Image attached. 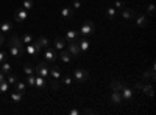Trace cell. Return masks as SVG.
I'll return each instance as SVG.
<instances>
[{
	"label": "cell",
	"mask_w": 156,
	"mask_h": 115,
	"mask_svg": "<svg viewBox=\"0 0 156 115\" xmlns=\"http://www.w3.org/2000/svg\"><path fill=\"white\" fill-rule=\"evenodd\" d=\"M23 44L20 41V37H17L16 34H12L9 37V55L14 58H20L23 55Z\"/></svg>",
	"instance_id": "cell-1"
},
{
	"label": "cell",
	"mask_w": 156,
	"mask_h": 115,
	"mask_svg": "<svg viewBox=\"0 0 156 115\" xmlns=\"http://www.w3.org/2000/svg\"><path fill=\"white\" fill-rule=\"evenodd\" d=\"M34 73L39 75V76H42V78H47V76H50V67H48V64H47L45 61L39 62L37 66L34 67Z\"/></svg>",
	"instance_id": "cell-2"
},
{
	"label": "cell",
	"mask_w": 156,
	"mask_h": 115,
	"mask_svg": "<svg viewBox=\"0 0 156 115\" xmlns=\"http://www.w3.org/2000/svg\"><path fill=\"white\" fill-rule=\"evenodd\" d=\"M94 33H95V25L90 22V20H86V22L81 25L80 34H81L83 37H86V36H90V34H94Z\"/></svg>",
	"instance_id": "cell-3"
},
{
	"label": "cell",
	"mask_w": 156,
	"mask_h": 115,
	"mask_svg": "<svg viewBox=\"0 0 156 115\" xmlns=\"http://www.w3.org/2000/svg\"><path fill=\"white\" fill-rule=\"evenodd\" d=\"M73 79L76 83H84L89 79V72L84 69H75L73 70Z\"/></svg>",
	"instance_id": "cell-4"
},
{
	"label": "cell",
	"mask_w": 156,
	"mask_h": 115,
	"mask_svg": "<svg viewBox=\"0 0 156 115\" xmlns=\"http://www.w3.org/2000/svg\"><path fill=\"white\" fill-rule=\"evenodd\" d=\"M41 45H39L36 41L34 42H31V44H27V45H25L23 47V50H25V52H27L30 56H37L39 53H41Z\"/></svg>",
	"instance_id": "cell-5"
},
{
	"label": "cell",
	"mask_w": 156,
	"mask_h": 115,
	"mask_svg": "<svg viewBox=\"0 0 156 115\" xmlns=\"http://www.w3.org/2000/svg\"><path fill=\"white\" fill-rule=\"evenodd\" d=\"M58 59V55H56V50L53 48H45V52H44V61L47 64H55Z\"/></svg>",
	"instance_id": "cell-6"
},
{
	"label": "cell",
	"mask_w": 156,
	"mask_h": 115,
	"mask_svg": "<svg viewBox=\"0 0 156 115\" xmlns=\"http://www.w3.org/2000/svg\"><path fill=\"white\" fill-rule=\"evenodd\" d=\"M120 95H122V100H123V101H126V103H131L134 92H133V89H129L128 86L123 84V87L120 89Z\"/></svg>",
	"instance_id": "cell-7"
},
{
	"label": "cell",
	"mask_w": 156,
	"mask_h": 115,
	"mask_svg": "<svg viewBox=\"0 0 156 115\" xmlns=\"http://www.w3.org/2000/svg\"><path fill=\"white\" fill-rule=\"evenodd\" d=\"M14 19H16V22H23V20H27V19H28V11L23 9L22 6L17 8L16 12H14Z\"/></svg>",
	"instance_id": "cell-8"
},
{
	"label": "cell",
	"mask_w": 156,
	"mask_h": 115,
	"mask_svg": "<svg viewBox=\"0 0 156 115\" xmlns=\"http://www.w3.org/2000/svg\"><path fill=\"white\" fill-rule=\"evenodd\" d=\"M69 48H67V52L72 55V58H78L80 56V47H78V42H67Z\"/></svg>",
	"instance_id": "cell-9"
},
{
	"label": "cell",
	"mask_w": 156,
	"mask_h": 115,
	"mask_svg": "<svg viewBox=\"0 0 156 115\" xmlns=\"http://www.w3.org/2000/svg\"><path fill=\"white\" fill-rule=\"evenodd\" d=\"M66 42H78V39H80V33H78L76 30H69L66 33Z\"/></svg>",
	"instance_id": "cell-10"
},
{
	"label": "cell",
	"mask_w": 156,
	"mask_h": 115,
	"mask_svg": "<svg viewBox=\"0 0 156 115\" xmlns=\"http://www.w3.org/2000/svg\"><path fill=\"white\" fill-rule=\"evenodd\" d=\"M109 100H111V103L114 104V106H119V104H122V95H120V90H112V93H111V96H109Z\"/></svg>",
	"instance_id": "cell-11"
},
{
	"label": "cell",
	"mask_w": 156,
	"mask_h": 115,
	"mask_svg": "<svg viewBox=\"0 0 156 115\" xmlns=\"http://www.w3.org/2000/svg\"><path fill=\"white\" fill-rule=\"evenodd\" d=\"M59 61L62 62V64H70V61H72V55L67 52V50H59Z\"/></svg>",
	"instance_id": "cell-12"
},
{
	"label": "cell",
	"mask_w": 156,
	"mask_h": 115,
	"mask_svg": "<svg viewBox=\"0 0 156 115\" xmlns=\"http://www.w3.org/2000/svg\"><path fill=\"white\" fill-rule=\"evenodd\" d=\"M134 19H136V25H137L139 28H145V27H147L148 17H147L145 14H139V16H136Z\"/></svg>",
	"instance_id": "cell-13"
},
{
	"label": "cell",
	"mask_w": 156,
	"mask_h": 115,
	"mask_svg": "<svg viewBox=\"0 0 156 115\" xmlns=\"http://www.w3.org/2000/svg\"><path fill=\"white\" fill-rule=\"evenodd\" d=\"M78 47H80V52H87L89 47H90V41L86 39V37H83V39H78Z\"/></svg>",
	"instance_id": "cell-14"
},
{
	"label": "cell",
	"mask_w": 156,
	"mask_h": 115,
	"mask_svg": "<svg viewBox=\"0 0 156 115\" xmlns=\"http://www.w3.org/2000/svg\"><path fill=\"white\" fill-rule=\"evenodd\" d=\"M122 17H123L125 20H133V19L136 17V12H134V9L125 8V9H122Z\"/></svg>",
	"instance_id": "cell-15"
},
{
	"label": "cell",
	"mask_w": 156,
	"mask_h": 115,
	"mask_svg": "<svg viewBox=\"0 0 156 115\" xmlns=\"http://www.w3.org/2000/svg\"><path fill=\"white\" fill-rule=\"evenodd\" d=\"M73 12H75V9H73L72 6H66V8L61 9V17H64V19H72V17H73Z\"/></svg>",
	"instance_id": "cell-16"
},
{
	"label": "cell",
	"mask_w": 156,
	"mask_h": 115,
	"mask_svg": "<svg viewBox=\"0 0 156 115\" xmlns=\"http://www.w3.org/2000/svg\"><path fill=\"white\" fill-rule=\"evenodd\" d=\"M34 87L37 89V90H42V89L45 87V79L42 78V76L34 75Z\"/></svg>",
	"instance_id": "cell-17"
},
{
	"label": "cell",
	"mask_w": 156,
	"mask_h": 115,
	"mask_svg": "<svg viewBox=\"0 0 156 115\" xmlns=\"http://www.w3.org/2000/svg\"><path fill=\"white\" fill-rule=\"evenodd\" d=\"M50 76H51V78H53V79H61V70H59V67L58 66H51L50 67Z\"/></svg>",
	"instance_id": "cell-18"
},
{
	"label": "cell",
	"mask_w": 156,
	"mask_h": 115,
	"mask_svg": "<svg viewBox=\"0 0 156 115\" xmlns=\"http://www.w3.org/2000/svg\"><path fill=\"white\" fill-rule=\"evenodd\" d=\"M142 78H144L145 81H147V79H148V81H154V79H156L154 67H151V70H148V72H144V73H142Z\"/></svg>",
	"instance_id": "cell-19"
},
{
	"label": "cell",
	"mask_w": 156,
	"mask_h": 115,
	"mask_svg": "<svg viewBox=\"0 0 156 115\" xmlns=\"http://www.w3.org/2000/svg\"><path fill=\"white\" fill-rule=\"evenodd\" d=\"M53 45H55V50H62L66 47V39H64V37H56L53 41Z\"/></svg>",
	"instance_id": "cell-20"
},
{
	"label": "cell",
	"mask_w": 156,
	"mask_h": 115,
	"mask_svg": "<svg viewBox=\"0 0 156 115\" xmlns=\"http://www.w3.org/2000/svg\"><path fill=\"white\" fill-rule=\"evenodd\" d=\"M140 90L144 92L145 95H148V96H153V95H154V89H153V86H150V84H142Z\"/></svg>",
	"instance_id": "cell-21"
},
{
	"label": "cell",
	"mask_w": 156,
	"mask_h": 115,
	"mask_svg": "<svg viewBox=\"0 0 156 115\" xmlns=\"http://www.w3.org/2000/svg\"><path fill=\"white\" fill-rule=\"evenodd\" d=\"M22 96H23V93H20V92H17V90H14V92H11V95H9V98H11V101L12 103H20L22 101Z\"/></svg>",
	"instance_id": "cell-22"
},
{
	"label": "cell",
	"mask_w": 156,
	"mask_h": 115,
	"mask_svg": "<svg viewBox=\"0 0 156 115\" xmlns=\"http://www.w3.org/2000/svg\"><path fill=\"white\" fill-rule=\"evenodd\" d=\"M14 89L17 92H20V93H25V92H27V83H25V81H17L14 84Z\"/></svg>",
	"instance_id": "cell-23"
},
{
	"label": "cell",
	"mask_w": 156,
	"mask_h": 115,
	"mask_svg": "<svg viewBox=\"0 0 156 115\" xmlns=\"http://www.w3.org/2000/svg\"><path fill=\"white\" fill-rule=\"evenodd\" d=\"M9 30H12V23L11 22L5 20V22L0 23V31H2V33H8Z\"/></svg>",
	"instance_id": "cell-24"
},
{
	"label": "cell",
	"mask_w": 156,
	"mask_h": 115,
	"mask_svg": "<svg viewBox=\"0 0 156 115\" xmlns=\"http://www.w3.org/2000/svg\"><path fill=\"white\" fill-rule=\"evenodd\" d=\"M20 41H22V44H31V42H34V37L31 36V34H28V33H25V34H22V37H20Z\"/></svg>",
	"instance_id": "cell-25"
},
{
	"label": "cell",
	"mask_w": 156,
	"mask_h": 115,
	"mask_svg": "<svg viewBox=\"0 0 156 115\" xmlns=\"http://www.w3.org/2000/svg\"><path fill=\"white\" fill-rule=\"evenodd\" d=\"M109 87L112 89V90H120V89L123 87V83L119 81V79H112L111 84H109Z\"/></svg>",
	"instance_id": "cell-26"
},
{
	"label": "cell",
	"mask_w": 156,
	"mask_h": 115,
	"mask_svg": "<svg viewBox=\"0 0 156 115\" xmlns=\"http://www.w3.org/2000/svg\"><path fill=\"white\" fill-rule=\"evenodd\" d=\"M0 72H3L5 75L11 73V64H9V62H6V61H3L2 64H0Z\"/></svg>",
	"instance_id": "cell-27"
},
{
	"label": "cell",
	"mask_w": 156,
	"mask_h": 115,
	"mask_svg": "<svg viewBox=\"0 0 156 115\" xmlns=\"http://www.w3.org/2000/svg\"><path fill=\"white\" fill-rule=\"evenodd\" d=\"M22 8L27 9V11L33 9L34 8V0H22Z\"/></svg>",
	"instance_id": "cell-28"
},
{
	"label": "cell",
	"mask_w": 156,
	"mask_h": 115,
	"mask_svg": "<svg viewBox=\"0 0 156 115\" xmlns=\"http://www.w3.org/2000/svg\"><path fill=\"white\" fill-rule=\"evenodd\" d=\"M36 42H37L39 45H41V47H44V48H48V47H50V41L47 39V37H44V36H41Z\"/></svg>",
	"instance_id": "cell-29"
},
{
	"label": "cell",
	"mask_w": 156,
	"mask_h": 115,
	"mask_svg": "<svg viewBox=\"0 0 156 115\" xmlns=\"http://www.w3.org/2000/svg\"><path fill=\"white\" fill-rule=\"evenodd\" d=\"M5 79H6V83H8L9 86H14V84L17 83V76H16V75H9V73H8V78H5Z\"/></svg>",
	"instance_id": "cell-30"
},
{
	"label": "cell",
	"mask_w": 156,
	"mask_h": 115,
	"mask_svg": "<svg viewBox=\"0 0 156 115\" xmlns=\"http://www.w3.org/2000/svg\"><path fill=\"white\" fill-rule=\"evenodd\" d=\"M106 16L109 17V19H115V16H117V11H115V8H106Z\"/></svg>",
	"instance_id": "cell-31"
},
{
	"label": "cell",
	"mask_w": 156,
	"mask_h": 115,
	"mask_svg": "<svg viewBox=\"0 0 156 115\" xmlns=\"http://www.w3.org/2000/svg\"><path fill=\"white\" fill-rule=\"evenodd\" d=\"M23 73L25 75H33L34 73V69L31 67V64H25L23 66Z\"/></svg>",
	"instance_id": "cell-32"
},
{
	"label": "cell",
	"mask_w": 156,
	"mask_h": 115,
	"mask_svg": "<svg viewBox=\"0 0 156 115\" xmlns=\"http://www.w3.org/2000/svg\"><path fill=\"white\" fill-rule=\"evenodd\" d=\"M8 89H9V84L6 83V79L0 83V93H5V92H8Z\"/></svg>",
	"instance_id": "cell-33"
},
{
	"label": "cell",
	"mask_w": 156,
	"mask_h": 115,
	"mask_svg": "<svg viewBox=\"0 0 156 115\" xmlns=\"http://www.w3.org/2000/svg\"><path fill=\"white\" fill-rule=\"evenodd\" d=\"M25 83H27V86H30V87H34V73L33 75H27Z\"/></svg>",
	"instance_id": "cell-34"
},
{
	"label": "cell",
	"mask_w": 156,
	"mask_h": 115,
	"mask_svg": "<svg viewBox=\"0 0 156 115\" xmlns=\"http://www.w3.org/2000/svg\"><path fill=\"white\" fill-rule=\"evenodd\" d=\"M61 79H62V83L66 84V86H70L72 84V76H69V75H66V76H61Z\"/></svg>",
	"instance_id": "cell-35"
},
{
	"label": "cell",
	"mask_w": 156,
	"mask_h": 115,
	"mask_svg": "<svg viewBox=\"0 0 156 115\" xmlns=\"http://www.w3.org/2000/svg\"><path fill=\"white\" fill-rule=\"evenodd\" d=\"M50 87L53 89V90H58V89H59V81L58 79H51L50 81Z\"/></svg>",
	"instance_id": "cell-36"
},
{
	"label": "cell",
	"mask_w": 156,
	"mask_h": 115,
	"mask_svg": "<svg viewBox=\"0 0 156 115\" xmlns=\"http://www.w3.org/2000/svg\"><path fill=\"white\" fill-rule=\"evenodd\" d=\"M123 6H125V3L120 2V0H115L114 2V8H117V9H123Z\"/></svg>",
	"instance_id": "cell-37"
},
{
	"label": "cell",
	"mask_w": 156,
	"mask_h": 115,
	"mask_svg": "<svg viewBox=\"0 0 156 115\" xmlns=\"http://www.w3.org/2000/svg\"><path fill=\"white\" fill-rule=\"evenodd\" d=\"M147 9H148V14H150V16H153V14H154V11H156V8H154V5H153V3H148Z\"/></svg>",
	"instance_id": "cell-38"
},
{
	"label": "cell",
	"mask_w": 156,
	"mask_h": 115,
	"mask_svg": "<svg viewBox=\"0 0 156 115\" xmlns=\"http://www.w3.org/2000/svg\"><path fill=\"white\" fill-rule=\"evenodd\" d=\"M72 8H73V9H80V8H81V2H80V0H73Z\"/></svg>",
	"instance_id": "cell-39"
},
{
	"label": "cell",
	"mask_w": 156,
	"mask_h": 115,
	"mask_svg": "<svg viewBox=\"0 0 156 115\" xmlns=\"http://www.w3.org/2000/svg\"><path fill=\"white\" fill-rule=\"evenodd\" d=\"M81 113H84V115H87V113H97V110L95 109H84V110H81Z\"/></svg>",
	"instance_id": "cell-40"
},
{
	"label": "cell",
	"mask_w": 156,
	"mask_h": 115,
	"mask_svg": "<svg viewBox=\"0 0 156 115\" xmlns=\"http://www.w3.org/2000/svg\"><path fill=\"white\" fill-rule=\"evenodd\" d=\"M69 113H70V115H80V113H81V110H76V109H72V110H69Z\"/></svg>",
	"instance_id": "cell-41"
},
{
	"label": "cell",
	"mask_w": 156,
	"mask_h": 115,
	"mask_svg": "<svg viewBox=\"0 0 156 115\" xmlns=\"http://www.w3.org/2000/svg\"><path fill=\"white\" fill-rule=\"evenodd\" d=\"M3 44H5V36H3L2 33H0V47H2Z\"/></svg>",
	"instance_id": "cell-42"
},
{
	"label": "cell",
	"mask_w": 156,
	"mask_h": 115,
	"mask_svg": "<svg viewBox=\"0 0 156 115\" xmlns=\"http://www.w3.org/2000/svg\"><path fill=\"white\" fill-rule=\"evenodd\" d=\"M5 56H6V55H5L3 52H0V64H2V62L5 61Z\"/></svg>",
	"instance_id": "cell-43"
},
{
	"label": "cell",
	"mask_w": 156,
	"mask_h": 115,
	"mask_svg": "<svg viewBox=\"0 0 156 115\" xmlns=\"http://www.w3.org/2000/svg\"><path fill=\"white\" fill-rule=\"evenodd\" d=\"M2 81H5V73L0 72V83H2Z\"/></svg>",
	"instance_id": "cell-44"
},
{
	"label": "cell",
	"mask_w": 156,
	"mask_h": 115,
	"mask_svg": "<svg viewBox=\"0 0 156 115\" xmlns=\"http://www.w3.org/2000/svg\"><path fill=\"white\" fill-rule=\"evenodd\" d=\"M134 87L137 89V90H140V87H142V83H136V84H134Z\"/></svg>",
	"instance_id": "cell-45"
}]
</instances>
